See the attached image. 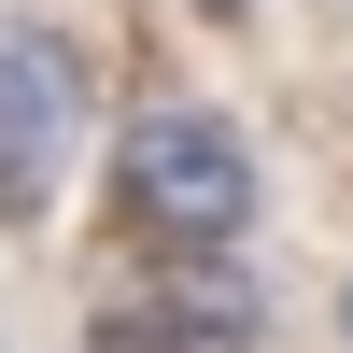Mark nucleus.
Segmentation results:
<instances>
[{"instance_id": "20e7f679", "label": "nucleus", "mask_w": 353, "mask_h": 353, "mask_svg": "<svg viewBox=\"0 0 353 353\" xmlns=\"http://www.w3.org/2000/svg\"><path fill=\"white\" fill-rule=\"evenodd\" d=\"M198 14H269V0H198Z\"/></svg>"}, {"instance_id": "f03ea898", "label": "nucleus", "mask_w": 353, "mask_h": 353, "mask_svg": "<svg viewBox=\"0 0 353 353\" xmlns=\"http://www.w3.org/2000/svg\"><path fill=\"white\" fill-rule=\"evenodd\" d=\"M85 128H99V71L57 14H14L0 0V226H43L57 184H71Z\"/></svg>"}, {"instance_id": "f257e3e1", "label": "nucleus", "mask_w": 353, "mask_h": 353, "mask_svg": "<svg viewBox=\"0 0 353 353\" xmlns=\"http://www.w3.org/2000/svg\"><path fill=\"white\" fill-rule=\"evenodd\" d=\"M99 198H113L128 254H241L269 212V156L212 99H128L99 141Z\"/></svg>"}, {"instance_id": "39448f33", "label": "nucleus", "mask_w": 353, "mask_h": 353, "mask_svg": "<svg viewBox=\"0 0 353 353\" xmlns=\"http://www.w3.org/2000/svg\"><path fill=\"white\" fill-rule=\"evenodd\" d=\"M339 339H353V283H339Z\"/></svg>"}, {"instance_id": "7ed1b4c3", "label": "nucleus", "mask_w": 353, "mask_h": 353, "mask_svg": "<svg viewBox=\"0 0 353 353\" xmlns=\"http://www.w3.org/2000/svg\"><path fill=\"white\" fill-rule=\"evenodd\" d=\"M99 353H269V283L241 254H128L85 311Z\"/></svg>"}]
</instances>
